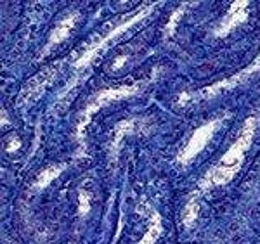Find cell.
Returning a JSON list of instances; mask_svg holds the SVG:
<instances>
[{
  "mask_svg": "<svg viewBox=\"0 0 260 244\" xmlns=\"http://www.w3.org/2000/svg\"><path fill=\"white\" fill-rule=\"evenodd\" d=\"M255 130H257V118L251 116L245 121L240 135L236 137L233 146L225 151V154L220 158V161L200 180V191H207V189H212L215 186H224V184H228L233 179L234 173L240 170L243 159H245V153L251 146Z\"/></svg>",
  "mask_w": 260,
  "mask_h": 244,
  "instance_id": "6da1fadb",
  "label": "cell"
},
{
  "mask_svg": "<svg viewBox=\"0 0 260 244\" xmlns=\"http://www.w3.org/2000/svg\"><path fill=\"white\" fill-rule=\"evenodd\" d=\"M153 11V6H144V7H141L137 12H134L132 16H130L128 19H123L121 23L118 24L116 28H113L111 31H106L104 35H101L98 37L92 44L89 45V47L85 49V52L82 54V57L78 59V61H75V69H82V68H85L87 64H90L94 59H98L101 54L104 52L108 47H110V44L113 40L116 39V37H120L121 33H125L128 28H132L136 23H139V21L142 18H146V16L149 14V12Z\"/></svg>",
  "mask_w": 260,
  "mask_h": 244,
  "instance_id": "7a4b0ae2",
  "label": "cell"
},
{
  "mask_svg": "<svg viewBox=\"0 0 260 244\" xmlns=\"http://www.w3.org/2000/svg\"><path fill=\"white\" fill-rule=\"evenodd\" d=\"M258 69H260V54H258V57L255 59V61L248 66V68H245V69L238 71V73H234V77L222 80V82H219V83H213V85L207 87V88H203V90L196 92V94H182V95L179 97V102H180V104H184V102H187V100L194 102V100H207V99H212V97H215V95L224 94V92L231 90V88L241 85L243 82H246V80H248V78L251 77V75H253L255 71H258Z\"/></svg>",
  "mask_w": 260,
  "mask_h": 244,
  "instance_id": "3957f363",
  "label": "cell"
},
{
  "mask_svg": "<svg viewBox=\"0 0 260 244\" xmlns=\"http://www.w3.org/2000/svg\"><path fill=\"white\" fill-rule=\"evenodd\" d=\"M142 83H137V85H125V87H116V88H106V90H101L98 95L89 102V106L85 108L82 115V120H80V125H78V133H83V128L87 127V123L90 121L92 115L95 111H99L103 106L106 104L113 102V100H118V99H123V97H128V95H134L136 92H139Z\"/></svg>",
  "mask_w": 260,
  "mask_h": 244,
  "instance_id": "277c9868",
  "label": "cell"
},
{
  "mask_svg": "<svg viewBox=\"0 0 260 244\" xmlns=\"http://www.w3.org/2000/svg\"><path fill=\"white\" fill-rule=\"evenodd\" d=\"M219 125H220V120H213V121H210V123L203 125V127H200L198 130H196V132L192 133V137L189 138V142L186 144V147L180 151L177 161L184 165V163L191 161L192 158H196V154L201 153L203 147L208 144V141H210L212 135L215 133V130Z\"/></svg>",
  "mask_w": 260,
  "mask_h": 244,
  "instance_id": "5b68a950",
  "label": "cell"
},
{
  "mask_svg": "<svg viewBox=\"0 0 260 244\" xmlns=\"http://www.w3.org/2000/svg\"><path fill=\"white\" fill-rule=\"evenodd\" d=\"M57 75V66H50V68L44 69L42 73H39L37 77H33L30 82L24 85L23 92L19 95V104H30L33 102L42 92L45 90V87L49 85L54 80V77Z\"/></svg>",
  "mask_w": 260,
  "mask_h": 244,
  "instance_id": "8992f818",
  "label": "cell"
},
{
  "mask_svg": "<svg viewBox=\"0 0 260 244\" xmlns=\"http://www.w3.org/2000/svg\"><path fill=\"white\" fill-rule=\"evenodd\" d=\"M246 18H248V2H243V0H240V2L231 4L225 18L220 21V24L215 29V35L217 37H225L236 26H240L241 23H245Z\"/></svg>",
  "mask_w": 260,
  "mask_h": 244,
  "instance_id": "52a82bcc",
  "label": "cell"
},
{
  "mask_svg": "<svg viewBox=\"0 0 260 244\" xmlns=\"http://www.w3.org/2000/svg\"><path fill=\"white\" fill-rule=\"evenodd\" d=\"M77 19H78V14H77V12H73V14L66 16L64 19L59 21V23L56 24V28H54L52 35H50L47 49L54 47V45H57V44H61V42L70 35V31L73 29L75 23H77Z\"/></svg>",
  "mask_w": 260,
  "mask_h": 244,
  "instance_id": "ba28073f",
  "label": "cell"
},
{
  "mask_svg": "<svg viewBox=\"0 0 260 244\" xmlns=\"http://www.w3.org/2000/svg\"><path fill=\"white\" fill-rule=\"evenodd\" d=\"M151 215H153V222H151L148 232L144 234V237L141 239L139 244H154V242L158 241V237L161 235L163 227H161V218H160V215H158V213H151Z\"/></svg>",
  "mask_w": 260,
  "mask_h": 244,
  "instance_id": "9c48e42d",
  "label": "cell"
},
{
  "mask_svg": "<svg viewBox=\"0 0 260 244\" xmlns=\"http://www.w3.org/2000/svg\"><path fill=\"white\" fill-rule=\"evenodd\" d=\"M62 171V165L61 166H50L47 170H44L42 173L39 175V179L35 180V189H44L47 187L50 182H52L54 179H56L57 175H59Z\"/></svg>",
  "mask_w": 260,
  "mask_h": 244,
  "instance_id": "30bf717a",
  "label": "cell"
},
{
  "mask_svg": "<svg viewBox=\"0 0 260 244\" xmlns=\"http://www.w3.org/2000/svg\"><path fill=\"white\" fill-rule=\"evenodd\" d=\"M198 201H196V197H191L189 203L186 204V208H184L182 212V224L186 227H191L192 224H194L196 217H198Z\"/></svg>",
  "mask_w": 260,
  "mask_h": 244,
  "instance_id": "8fae6325",
  "label": "cell"
},
{
  "mask_svg": "<svg viewBox=\"0 0 260 244\" xmlns=\"http://www.w3.org/2000/svg\"><path fill=\"white\" fill-rule=\"evenodd\" d=\"M132 128H134V121H123V123H120L118 127H116L115 138H113V149H116V147H118L121 137L132 132Z\"/></svg>",
  "mask_w": 260,
  "mask_h": 244,
  "instance_id": "7c38bea8",
  "label": "cell"
},
{
  "mask_svg": "<svg viewBox=\"0 0 260 244\" xmlns=\"http://www.w3.org/2000/svg\"><path fill=\"white\" fill-rule=\"evenodd\" d=\"M78 199H80V215H87L90 210V196L89 192L85 191H80V194H78Z\"/></svg>",
  "mask_w": 260,
  "mask_h": 244,
  "instance_id": "4fadbf2b",
  "label": "cell"
},
{
  "mask_svg": "<svg viewBox=\"0 0 260 244\" xmlns=\"http://www.w3.org/2000/svg\"><path fill=\"white\" fill-rule=\"evenodd\" d=\"M184 7L186 6H182L180 9H177L174 12V16H172V19H170V23H169V26H167V33H174V28H175V23H177V19L180 18V14H182V11H184Z\"/></svg>",
  "mask_w": 260,
  "mask_h": 244,
  "instance_id": "5bb4252c",
  "label": "cell"
},
{
  "mask_svg": "<svg viewBox=\"0 0 260 244\" xmlns=\"http://www.w3.org/2000/svg\"><path fill=\"white\" fill-rule=\"evenodd\" d=\"M19 146H21V142L18 141V138H14V141H11V144L7 146V151H16Z\"/></svg>",
  "mask_w": 260,
  "mask_h": 244,
  "instance_id": "9a60e30c",
  "label": "cell"
}]
</instances>
